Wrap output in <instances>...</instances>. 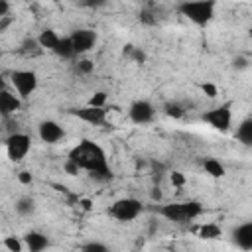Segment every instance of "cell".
<instances>
[{"label": "cell", "mask_w": 252, "mask_h": 252, "mask_svg": "<svg viewBox=\"0 0 252 252\" xmlns=\"http://www.w3.org/2000/svg\"><path fill=\"white\" fill-rule=\"evenodd\" d=\"M69 161H73L79 169L89 171V175L96 181H110L112 179V169L106 159V152L102 146H98L93 140H81L75 148H71Z\"/></svg>", "instance_id": "1"}, {"label": "cell", "mask_w": 252, "mask_h": 252, "mask_svg": "<svg viewBox=\"0 0 252 252\" xmlns=\"http://www.w3.org/2000/svg\"><path fill=\"white\" fill-rule=\"evenodd\" d=\"M203 213V205L199 201H183V203H167L159 207V215L165 217L171 222L185 224L193 219H197Z\"/></svg>", "instance_id": "2"}, {"label": "cell", "mask_w": 252, "mask_h": 252, "mask_svg": "<svg viewBox=\"0 0 252 252\" xmlns=\"http://www.w3.org/2000/svg\"><path fill=\"white\" fill-rule=\"evenodd\" d=\"M215 6L217 4L213 0H197V2H181L177 10L195 26H207L215 18Z\"/></svg>", "instance_id": "3"}, {"label": "cell", "mask_w": 252, "mask_h": 252, "mask_svg": "<svg viewBox=\"0 0 252 252\" xmlns=\"http://www.w3.org/2000/svg\"><path fill=\"white\" fill-rule=\"evenodd\" d=\"M144 207L138 199L134 197H122V199H116L110 207H108V215L118 220V222H132L136 220L140 215H142Z\"/></svg>", "instance_id": "4"}, {"label": "cell", "mask_w": 252, "mask_h": 252, "mask_svg": "<svg viewBox=\"0 0 252 252\" xmlns=\"http://www.w3.org/2000/svg\"><path fill=\"white\" fill-rule=\"evenodd\" d=\"M10 79H12V85H14L16 93H18V98L20 100L30 98V94L37 89V75L33 71L18 69V71H12L10 73Z\"/></svg>", "instance_id": "5"}, {"label": "cell", "mask_w": 252, "mask_h": 252, "mask_svg": "<svg viewBox=\"0 0 252 252\" xmlns=\"http://www.w3.org/2000/svg\"><path fill=\"white\" fill-rule=\"evenodd\" d=\"M30 148H32V138L24 132H14L6 138V154L8 159L14 163H20L28 156Z\"/></svg>", "instance_id": "6"}, {"label": "cell", "mask_w": 252, "mask_h": 252, "mask_svg": "<svg viewBox=\"0 0 252 252\" xmlns=\"http://www.w3.org/2000/svg\"><path fill=\"white\" fill-rule=\"evenodd\" d=\"M230 108H232V102H224L220 106H215L203 114V120L211 128H215L219 132H226L232 124V110Z\"/></svg>", "instance_id": "7"}, {"label": "cell", "mask_w": 252, "mask_h": 252, "mask_svg": "<svg viewBox=\"0 0 252 252\" xmlns=\"http://www.w3.org/2000/svg\"><path fill=\"white\" fill-rule=\"evenodd\" d=\"M71 43H73V49H75V55H83L87 51H91L96 43V33L89 28H79L75 30L71 35H69Z\"/></svg>", "instance_id": "8"}, {"label": "cell", "mask_w": 252, "mask_h": 252, "mask_svg": "<svg viewBox=\"0 0 252 252\" xmlns=\"http://www.w3.org/2000/svg\"><path fill=\"white\" fill-rule=\"evenodd\" d=\"M128 116H130V120H132L134 124H148V122L154 120L156 108H154V104H152L150 100L140 98V100H134V102L130 104Z\"/></svg>", "instance_id": "9"}, {"label": "cell", "mask_w": 252, "mask_h": 252, "mask_svg": "<svg viewBox=\"0 0 252 252\" xmlns=\"http://www.w3.org/2000/svg\"><path fill=\"white\" fill-rule=\"evenodd\" d=\"M69 114L77 116L79 120L93 124V126H100L106 122V108H94V106H81V108H69Z\"/></svg>", "instance_id": "10"}, {"label": "cell", "mask_w": 252, "mask_h": 252, "mask_svg": "<svg viewBox=\"0 0 252 252\" xmlns=\"http://www.w3.org/2000/svg\"><path fill=\"white\" fill-rule=\"evenodd\" d=\"M37 134H39L41 142H45V144H57V142H61L65 138L63 126L59 122H55V120H43V122H39Z\"/></svg>", "instance_id": "11"}, {"label": "cell", "mask_w": 252, "mask_h": 252, "mask_svg": "<svg viewBox=\"0 0 252 252\" xmlns=\"http://www.w3.org/2000/svg\"><path fill=\"white\" fill-rule=\"evenodd\" d=\"M232 242L240 250L250 252L252 250V222H242L240 226H236L232 230Z\"/></svg>", "instance_id": "12"}, {"label": "cell", "mask_w": 252, "mask_h": 252, "mask_svg": "<svg viewBox=\"0 0 252 252\" xmlns=\"http://www.w3.org/2000/svg\"><path fill=\"white\" fill-rule=\"evenodd\" d=\"M24 244L28 246V252H43L49 246V238L43 232L30 230L24 234Z\"/></svg>", "instance_id": "13"}, {"label": "cell", "mask_w": 252, "mask_h": 252, "mask_svg": "<svg viewBox=\"0 0 252 252\" xmlns=\"http://www.w3.org/2000/svg\"><path fill=\"white\" fill-rule=\"evenodd\" d=\"M22 106V100L12 94L10 91H2L0 93V116H10L14 112H18Z\"/></svg>", "instance_id": "14"}, {"label": "cell", "mask_w": 252, "mask_h": 252, "mask_svg": "<svg viewBox=\"0 0 252 252\" xmlns=\"http://www.w3.org/2000/svg\"><path fill=\"white\" fill-rule=\"evenodd\" d=\"M59 35H57V32L55 30H51V28H45L39 35H37V45L39 47H43V49H49V51H55V47H57V43H59Z\"/></svg>", "instance_id": "15"}, {"label": "cell", "mask_w": 252, "mask_h": 252, "mask_svg": "<svg viewBox=\"0 0 252 252\" xmlns=\"http://www.w3.org/2000/svg\"><path fill=\"white\" fill-rule=\"evenodd\" d=\"M220 234H222V230L215 222H205L197 228V236L203 240H215V238H220Z\"/></svg>", "instance_id": "16"}, {"label": "cell", "mask_w": 252, "mask_h": 252, "mask_svg": "<svg viewBox=\"0 0 252 252\" xmlns=\"http://www.w3.org/2000/svg\"><path fill=\"white\" fill-rule=\"evenodd\" d=\"M236 138L244 146H250L252 144V118H244L240 122V126L236 128Z\"/></svg>", "instance_id": "17"}, {"label": "cell", "mask_w": 252, "mask_h": 252, "mask_svg": "<svg viewBox=\"0 0 252 252\" xmlns=\"http://www.w3.org/2000/svg\"><path fill=\"white\" fill-rule=\"evenodd\" d=\"M203 169H205V173H209L211 177H217V179L226 173L224 165H222L219 159H215V158H207V159L203 161Z\"/></svg>", "instance_id": "18"}, {"label": "cell", "mask_w": 252, "mask_h": 252, "mask_svg": "<svg viewBox=\"0 0 252 252\" xmlns=\"http://www.w3.org/2000/svg\"><path fill=\"white\" fill-rule=\"evenodd\" d=\"M53 53H55V55H59L61 59H73V57H75V49H73L71 39H69V37H61Z\"/></svg>", "instance_id": "19"}, {"label": "cell", "mask_w": 252, "mask_h": 252, "mask_svg": "<svg viewBox=\"0 0 252 252\" xmlns=\"http://www.w3.org/2000/svg\"><path fill=\"white\" fill-rule=\"evenodd\" d=\"M33 209H35V203L32 197H20L16 201V213L18 215H32Z\"/></svg>", "instance_id": "20"}, {"label": "cell", "mask_w": 252, "mask_h": 252, "mask_svg": "<svg viewBox=\"0 0 252 252\" xmlns=\"http://www.w3.org/2000/svg\"><path fill=\"white\" fill-rule=\"evenodd\" d=\"M163 112H165V116L175 118V120L183 118V114H185L183 106H181V104H177V102H165V104H163Z\"/></svg>", "instance_id": "21"}, {"label": "cell", "mask_w": 252, "mask_h": 252, "mask_svg": "<svg viewBox=\"0 0 252 252\" xmlns=\"http://www.w3.org/2000/svg\"><path fill=\"white\" fill-rule=\"evenodd\" d=\"M124 55H128L132 61H136V63H144L146 61V53L140 49V47H134L132 43H128V45H124Z\"/></svg>", "instance_id": "22"}, {"label": "cell", "mask_w": 252, "mask_h": 252, "mask_svg": "<svg viewBox=\"0 0 252 252\" xmlns=\"http://www.w3.org/2000/svg\"><path fill=\"white\" fill-rule=\"evenodd\" d=\"M2 244H4V248H6L8 252H22V250H24V244H22V240H20L18 236H14V234L6 236V238L2 240Z\"/></svg>", "instance_id": "23"}, {"label": "cell", "mask_w": 252, "mask_h": 252, "mask_svg": "<svg viewBox=\"0 0 252 252\" xmlns=\"http://www.w3.org/2000/svg\"><path fill=\"white\" fill-rule=\"evenodd\" d=\"M106 93L104 91H96L91 98H89V102H87V106H94V108H104V104H106Z\"/></svg>", "instance_id": "24"}, {"label": "cell", "mask_w": 252, "mask_h": 252, "mask_svg": "<svg viewBox=\"0 0 252 252\" xmlns=\"http://www.w3.org/2000/svg\"><path fill=\"white\" fill-rule=\"evenodd\" d=\"M81 252H110V248H108L106 244H102V242H96V240H91V242H87V244H83V248H81Z\"/></svg>", "instance_id": "25"}, {"label": "cell", "mask_w": 252, "mask_h": 252, "mask_svg": "<svg viewBox=\"0 0 252 252\" xmlns=\"http://www.w3.org/2000/svg\"><path fill=\"white\" fill-rule=\"evenodd\" d=\"M75 71H77L79 75H91V73L94 71V63H93L91 59H81V61L75 65Z\"/></svg>", "instance_id": "26"}, {"label": "cell", "mask_w": 252, "mask_h": 252, "mask_svg": "<svg viewBox=\"0 0 252 252\" xmlns=\"http://www.w3.org/2000/svg\"><path fill=\"white\" fill-rule=\"evenodd\" d=\"M201 91H203L209 98H215V96L219 94V89H217L215 83H201Z\"/></svg>", "instance_id": "27"}, {"label": "cell", "mask_w": 252, "mask_h": 252, "mask_svg": "<svg viewBox=\"0 0 252 252\" xmlns=\"http://www.w3.org/2000/svg\"><path fill=\"white\" fill-rule=\"evenodd\" d=\"M169 179H171L173 187H183V185H185V175H183L181 171H171Z\"/></svg>", "instance_id": "28"}, {"label": "cell", "mask_w": 252, "mask_h": 252, "mask_svg": "<svg viewBox=\"0 0 252 252\" xmlns=\"http://www.w3.org/2000/svg\"><path fill=\"white\" fill-rule=\"evenodd\" d=\"M140 22H142V24H148V26H154L158 20H156V16H154L152 12L144 10V12H140Z\"/></svg>", "instance_id": "29"}, {"label": "cell", "mask_w": 252, "mask_h": 252, "mask_svg": "<svg viewBox=\"0 0 252 252\" xmlns=\"http://www.w3.org/2000/svg\"><path fill=\"white\" fill-rule=\"evenodd\" d=\"M18 181H20L22 185H32L33 177H32V173H30V171H20V173H18Z\"/></svg>", "instance_id": "30"}, {"label": "cell", "mask_w": 252, "mask_h": 252, "mask_svg": "<svg viewBox=\"0 0 252 252\" xmlns=\"http://www.w3.org/2000/svg\"><path fill=\"white\" fill-rule=\"evenodd\" d=\"M79 171H81V169H79V167H77L73 161H69V159L65 161V173H69V175H77Z\"/></svg>", "instance_id": "31"}, {"label": "cell", "mask_w": 252, "mask_h": 252, "mask_svg": "<svg viewBox=\"0 0 252 252\" xmlns=\"http://www.w3.org/2000/svg\"><path fill=\"white\" fill-rule=\"evenodd\" d=\"M234 67L236 69H246L248 67V59L246 57H236L234 59Z\"/></svg>", "instance_id": "32"}, {"label": "cell", "mask_w": 252, "mask_h": 252, "mask_svg": "<svg viewBox=\"0 0 252 252\" xmlns=\"http://www.w3.org/2000/svg\"><path fill=\"white\" fill-rule=\"evenodd\" d=\"M150 197H152V201H161V191H159V187H152Z\"/></svg>", "instance_id": "33"}, {"label": "cell", "mask_w": 252, "mask_h": 252, "mask_svg": "<svg viewBox=\"0 0 252 252\" xmlns=\"http://www.w3.org/2000/svg\"><path fill=\"white\" fill-rule=\"evenodd\" d=\"M10 12V4L6 0H0V18H4Z\"/></svg>", "instance_id": "34"}, {"label": "cell", "mask_w": 252, "mask_h": 252, "mask_svg": "<svg viewBox=\"0 0 252 252\" xmlns=\"http://www.w3.org/2000/svg\"><path fill=\"white\" fill-rule=\"evenodd\" d=\"M79 205H81L83 211H91V209H93V201H91V199H81Z\"/></svg>", "instance_id": "35"}, {"label": "cell", "mask_w": 252, "mask_h": 252, "mask_svg": "<svg viewBox=\"0 0 252 252\" xmlns=\"http://www.w3.org/2000/svg\"><path fill=\"white\" fill-rule=\"evenodd\" d=\"M2 91H6V83H4V77L0 75V93H2Z\"/></svg>", "instance_id": "36"}]
</instances>
